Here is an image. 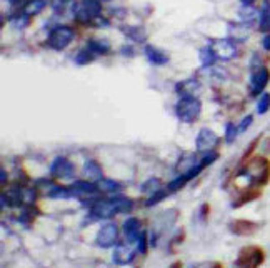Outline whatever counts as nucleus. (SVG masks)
<instances>
[{"label":"nucleus","mask_w":270,"mask_h":268,"mask_svg":"<svg viewBox=\"0 0 270 268\" xmlns=\"http://www.w3.org/2000/svg\"><path fill=\"white\" fill-rule=\"evenodd\" d=\"M200 62L203 67H212V65L215 63V60H217V57H215V53L212 52V49L207 45V47H203V49L200 50Z\"/></svg>","instance_id":"28"},{"label":"nucleus","mask_w":270,"mask_h":268,"mask_svg":"<svg viewBox=\"0 0 270 268\" xmlns=\"http://www.w3.org/2000/svg\"><path fill=\"white\" fill-rule=\"evenodd\" d=\"M145 57L148 58V62L154 65H165L170 60L165 52H162L160 49H157V47H154V45H145Z\"/></svg>","instance_id":"19"},{"label":"nucleus","mask_w":270,"mask_h":268,"mask_svg":"<svg viewBox=\"0 0 270 268\" xmlns=\"http://www.w3.org/2000/svg\"><path fill=\"white\" fill-rule=\"evenodd\" d=\"M112 198H113V202H115V205L118 208V213H127L134 208V202H132L130 198H127V196L115 195V196H112Z\"/></svg>","instance_id":"27"},{"label":"nucleus","mask_w":270,"mask_h":268,"mask_svg":"<svg viewBox=\"0 0 270 268\" xmlns=\"http://www.w3.org/2000/svg\"><path fill=\"white\" fill-rule=\"evenodd\" d=\"M260 139H262V135H259V137H255L254 140L250 142V145L245 148V152H244V155H242V158H240V166H244L245 163L249 162V158L252 157V153H254V150L257 148V145H259V142H260Z\"/></svg>","instance_id":"31"},{"label":"nucleus","mask_w":270,"mask_h":268,"mask_svg":"<svg viewBox=\"0 0 270 268\" xmlns=\"http://www.w3.org/2000/svg\"><path fill=\"white\" fill-rule=\"evenodd\" d=\"M250 30V25L249 23H230L229 25V37L230 40L233 42H244V40H247L249 37V32Z\"/></svg>","instance_id":"20"},{"label":"nucleus","mask_w":270,"mask_h":268,"mask_svg":"<svg viewBox=\"0 0 270 268\" xmlns=\"http://www.w3.org/2000/svg\"><path fill=\"white\" fill-rule=\"evenodd\" d=\"M262 225L257 223V222H252V220H244V218H238V220H232L229 223V230L232 231L233 235H238V237H250L257 233V231L260 230Z\"/></svg>","instance_id":"11"},{"label":"nucleus","mask_w":270,"mask_h":268,"mask_svg":"<svg viewBox=\"0 0 270 268\" xmlns=\"http://www.w3.org/2000/svg\"><path fill=\"white\" fill-rule=\"evenodd\" d=\"M237 133H238V127L235 123L229 122L225 125V140H227V144H232V142L235 140Z\"/></svg>","instance_id":"35"},{"label":"nucleus","mask_w":270,"mask_h":268,"mask_svg":"<svg viewBox=\"0 0 270 268\" xmlns=\"http://www.w3.org/2000/svg\"><path fill=\"white\" fill-rule=\"evenodd\" d=\"M208 47L215 53L217 60H232L237 55V47L230 39H215Z\"/></svg>","instance_id":"7"},{"label":"nucleus","mask_w":270,"mask_h":268,"mask_svg":"<svg viewBox=\"0 0 270 268\" xmlns=\"http://www.w3.org/2000/svg\"><path fill=\"white\" fill-rule=\"evenodd\" d=\"M83 177H85L88 182L97 183L104 178V174H102L100 165L95 162V160H87L85 165H83Z\"/></svg>","instance_id":"18"},{"label":"nucleus","mask_w":270,"mask_h":268,"mask_svg":"<svg viewBox=\"0 0 270 268\" xmlns=\"http://www.w3.org/2000/svg\"><path fill=\"white\" fill-rule=\"evenodd\" d=\"M122 230H124V235L127 238L129 243H135L139 242V238L142 235V230H140V220L139 218H134L130 217L124 222L122 225Z\"/></svg>","instance_id":"14"},{"label":"nucleus","mask_w":270,"mask_h":268,"mask_svg":"<svg viewBox=\"0 0 270 268\" xmlns=\"http://www.w3.org/2000/svg\"><path fill=\"white\" fill-rule=\"evenodd\" d=\"M260 195H262L260 188H257V187H249V188H245V190H242V192L238 193L237 198L232 202V207H233V208H240V207H244L245 204H249V202L257 200Z\"/></svg>","instance_id":"17"},{"label":"nucleus","mask_w":270,"mask_h":268,"mask_svg":"<svg viewBox=\"0 0 270 268\" xmlns=\"http://www.w3.org/2000/svg\"><path fill=\"white\" fill-rule=\"evenodd\" d=\"M259 30L262 34H270V0H263L259 12Z\"/></svg>","instance_id":"21"},{"label":"nucleus","mask_w":270,"mask_h":268,"mask_svg":"<svg viewBox=\"0 0 270 268\" xmlns=\"http://www.w3.org/2000/svg\"><path fill=\"white\" fill-rule=\"evenodd\" d=\"M94 58H95V53H92V52H90L87 47H85V49L80 50V52L75 55V63H77V65H88V63L94 62Z\"/></svg>","instance_id":"29"},{"label":"nucleus","mask_w":270,"mask_h":268,"mask_svg":"<svg viewBox=\"0 0 270 268\" xmlns=\"http://www.w3.org/2000/svg\"><path fill=\"white\" fill-rule=\"evenodd\" d=\"M190 268H194V266H190Z\"/></svg>","instance_id":"46"},{"label":"nucleus","mask_w":270,"mask_h":268,"mask_svg":"<svg viewBox=\"0 0 270 268\" xmlns=\"http://www.w3.org/2000/svg\"><path fill=\"white\" fill-rule=\"evenodd\" d=\"M19 2H22V0H9V4H10V5H17Z\"/></svg>","instance_id":"44"},{"label":"nucleus","mask_w":270,"mask_h":268,"mask_svg":"<svg viewBox=\"0 0 270 268\" xmlns=\"http://www.w3.org/2000/svg\"><path fill=\"white\" fill-rule=\"evenodd\" d=\"M134 258H135V252L127 245H117L115 250H113V261L120 266L130 265Z\"/></svg>","instance_id":"16"},{"label":"nucleus","mask_w":270,"mask_h":268,"mask_svg":"<svg viewBox=\"0 0 270 268\" xmlns=\"http://www.w3.org/2000/svg\"><path fill=\"white\" fill-rule=\"evenodd\" d=\"M45 7H47V0H27L22 7V14L27 17H34V15H39Z\"/></svg>","instance_id":"22"},{"label":"nucleus","mask_w":270,"mask_h":268,"mask_svg":"<svg viewBox=\"0 0 270 268\" xmlns=\"http://www.w3.org/2000/svg\"><path fill=\"white\" fill-rule=\"evenodd\" d=\"M268 82H270V70L267 67L260 65V67H254V69H252L250 83H249L252 97H259V95H262L263 90L267 88Z\"/></svg>","instance_id":"6"},{"label":"nucleus","mask_w":270,"mask_h":268,"mask_svg":"<svg viewBox=\"0 0 270 268\" xmlns=\"http://www.w3.org/2000/svg\"><path fill=\"white\" fill-rule=\"evenodd\" d=\"M97 187L100 192L105 193H118L122 190V185L115 180H110V178H102L100 182H97Z\"/></svg>","instance_id":"26"},{"label":"nucleus","mask_w":270,"mask_h":268,"mask_svg":"<svg viewBox=\"0 0 270 268\" xmlns=\"http://www.w3.org/2000/svg\"><path fill=\"white\" fill-rule=\"evenodd\" d=\"M120 52H122V55L125 57H134V49H132V45H124Z\"/></svg>","instance_id":"38"},{"label":"nucleus","mask_w":270,"mask_h":268,"mask_svg":"<svg viewBox=\"0 0 270 268\" xmlns=\"http://www.w3.org/2000/svg\"><path fill=\"white\" fill-rule=\"evenodd\" d=\"M265 263V252L259 245H247L240 248L235 260L237 268H260Z\"/></svg>","instance_id":"3"},{"label":"nucleus","mask_w":270,"mask_h":268,"mask_svg":"<svg viewBox=\"0 0 270 268\" xmlns=\"http://www.w3.org/2000/svg\"><path fill=\"white\" fill-rule=\"evenodd\" d=\"M170 268H182V263H180V261H175V263H173Z\"/></svg>","instance_id":"43"},{"label":"nucleus","mask_w":270,"mask_h":268,"mask_svg":"<svg viewBox=\"0 0 270 268\" xmlns=\"http://www.w3.org/2000/svg\"><path fill=\"white\" fill-rule=\"evenodd\" d=\"M120 30H122L125 37H129L132 42H139V44H142V42L147 40V32L143 30L142 27H122Z\"/></svg>","instance_id":"24"},{"label":"nucleus","mask_w":270,"mask_h":268,"mask_svg":"<svg viewBox=\"0 0 270 268\" xmlns=\"http://www.w3.org/2000/svg\"><path fill=\"white\" fill-rule=\"evenodd\" d=\"M252 122H254V117L252 115H245L244 118H242V122H240V125H238V132H245L250 125H252Z\"/></svg>","instance_id":"37"},{"label":"nucleus","mask_w":270,"mask_h":268,"mask_svg":"<svg viewBox=\"0 0 270 268\" xmlns=\"http://www.w3.org/2000/svg\"><path fill=\"white\" fill-rule=\"evenodd\" d=\"M170 195V192H169V190H157V192H155V193H152V195H150L148 196V200L145 202V207H154V205H157L159 204V202H162V200H164L165 198V196H169Z\"/></svg>","instance_id":"32"},{"label":"nucleus","mask_w":270,"mask_h":268,"mask_svg":"<svg viewBox=\"0 0 270 268\" xmlns=\"http://www.w3.org/2000/svg\"><path fill=\"white\" fill-rule=\"evenodd\" d=\"M262 47L265 49L267 52H270V34H267L265 37L262 39Z\"/></svg>","instance_id":"39"},{"label":"nucleus","mask_w":270,"mask_h":268,"mask_svg":"<svg viewBox=\"0 0 270 268\" xmlns=\"http://www.w3.org/2000/svg\"><path fill=\"white\" fill-rule=\"evenodd\" d=\"M50 175L58 180H70L75 175V166L65 157H57L50 165Z\"/></svg>","instance_id":"9"},{"label":"nucleus","mask_w":270,"mask_h":268,"mask_svg":"<svg viewBox=\"0 0 270 268\" xmlns=\"http://www.w3.org/2000/svg\"><path fill=\"white\" fill-rule=\"evenodd\" d=\"M74 37H75L74 28L67 25H58L50 32L49 39H47V45L53 50H64L72 44Z\"/></svg>","instance_id":"5"},{"label":"nucleus","mask_w":270,"mask_h":268,"mask_svg":"<svg viewBox=\"0 0 270 268\" xmlns=\"http://www.w3.org/2000/svg\"><path fill=\"white\" fill-rule=\"evenodd\" d=\"M202 90V83L197 79H187L178 82L175 85V92L180 97H197Z\"/></svg>","instance_id":"13"},{"label":"nucleus","mask_w":270,"mask_h":268,"mask_svg":"<svg viewBox=\"0 0 270 268\" xmlns=\"http://www.w3.org/2000/svg\"><path fill=\"white\" fill-rule=\"evenodd\" d=\"M70 190L74 196H90V195H95L97 192H100L97 183L88 182V180H75L70 185Z\"/></svg>","instance_id":"15"},{"label":"nucleus","mask_w":270,"mask_h":268,"mask_svg":"<svg viewBox=\"0 0 270 268\" xmlns=\"http://www.w3.org/2000/svg\"><path fill=\"white\" fill-rule=\"evenodd\" d=\"M255 17H257V12L252 5H244V7L240 9V19H242L244 23H249L250 25V23L255 20Z\"/></svg>","instance_id":"30"},{"label":"nucleus","mask_w":270,"mask_h":268,"mask_svg":"<svg viewBox=\"0 0 270 268\" xmlns=\"http://www.w3.org/2000/svg\"><path fill=\"white\" fill-rule=\"evenodd\" d=\"M238 175H245L250 180V187L260 188L270 182V160L265 157H254L238 170Z\"/></svg>","instance_id":"1"},{"label":"nucleus","mask_w":270,"mask_h":268,"mask_svg":"<svg viewBox=\"0 0 270 268\" xmlns=\"http://www.w3.org/2000/svg\"><path fill=\"white\" fill-rule=\"evenodd\" d=\"M244 5H254L255 4V0H240Z\"/></svg>","instance_id":"42"},{"label":"nucleus","mask_w":270,"mask_h":268,"mask_svg":"<svg viewBox=\"0 0 270 268\" xmlns=\"http://www.w3.org/2000/svg\"><path fill=\"white\" fill-rule=\"evenodd\" d=\"M50 9L58 15L67 14L70 9L75 7V0H49Z\"/></svg>","instance_id":"25"},{"label":"nucleus","mask_w":270,"mask_h":268,"mask_svg":"<svg viewBox=\"0 0 270 268\" xmlns=\"http://www.w3.org/2000/svg\"><path fill=\"white\" fill-rule=\"evenodd\" d=\"M212 268H224V266H222L220 263H214V265H212Z\"/></svg>","instance_id":"45"},{"label":"nucleus","mask_w":270,"mask_h":268,"mask_svg":"<svg viewBox=\"0 0 270 268\" xmlns=\"http://www.w3.org/2000/svg\"><path fill=\"white\" fill-rule=\"evenodd\" d=\"M0 177H2V185H5V183H7V172H5L4 169L0 170Z\"/></svg>","instance_id":"41"},{"label":"nucleus","mask_w":270,"mask_h":268,"mask_svg":"<svg viewBox=\"0 0 270 268\" xmlns=\"http://www.w3.org/2000/svg\"><path fill=\"white\" fill-rule=\"evenodd\" d=\"M217 144H219V137L208 128H202L199 132V135H197V139H195L197 152H205V153L212 152V148Z\"/></svg>","instance_id":"12"},{"label":"nucleus","mask_w":270,"mask_h":268,"mask_svg":"<svg viewBox=\"0 0 270 268\" xmlns=\"http://www.w3.org/2000/svg\"><path fill=\"white\" fill-rule=\"evenodd\" d=\"M102 14V5L99 0H82L74 7V17L80 23H92Z\"/></svg>","instance_id":"4"},{"label":"nucleus","mask_w":270,"mask_h":268,"mask_svg":"<svg viewBox=\"0 0 270 268\" xmlns=\"http://www.w3.org/2000/svg\"><path fill=\"white\" fill-rule=\"evenodd\" d=\"M117 213H118V208L113 198L97 200L90 207V218L94 220H107V218H112L113 215H117Z\"/></svg>","instance_id":"8"},{"label":"nucleus","mask_w":270,"mask_h":268,"mask_svg":"<svg viewBox=\"0 0 270 268\" xmlns=\"http://www.w3.org/2000/svg\"><path fill=\"white\" fill-rule=\"evenodd\" d=\"M208 212H210V207H208L207 204H203V205H202V212H200L203 220H205V217H207V213H208Z\"/></svg>","instance_id":"40"},{"label":"nucleus","mask_w":270,"mask_h":268,"mask_svg":"<svg viewBox=\"0 0 270 268\" xmlns=\"http://www.w3.org/2000/svg\"><path fill=\"white\" fill-rule=\"evenodd\" d=\"M117 240H118V227L115 223H105L104 227L99 230L95 243L102 248H112V247H115Z\"/></svg>","instance_id":"10"},{"label":"nucleus","mask_w":270,"mask_h":268,"mask_svg":"<svg viewBox=\"0 0 270 268\" xmlns=\"http://www.w3.org/2000/svg\"><path fill=\"white\" fill-rule=\"evenodd\" d=\"M87 49L95 53V55H105L110 52V44L107 40H99V39H90L87 42Z\"/></svg>","instance_id":"23"},{"label":"nucleus","mask_w":270,"mask_h":268,"mask_svg":"<svg viewBox=\"0 0 270 268\" xmlns=\"http://www.w3.org/2000/svg\"><path fill=\"white\" fill-rule=\"evenodd\" d=\"M270 110V93H262L259 102H257V112H259L260 115L267 114V112Z\"/></svg>","instance_id":"34"},{"label":"nucleus","mask_w":270,"mask_h":268,"mask_svg":"<svg viewBox=\"0 0 270 268\" xmlns=\"http://www.w3.org/2000/svg\"><path fill=\"white\" fill-rule=\"evenodd\" d=\"M175 114L180 122L194 123L202 114V102L197 97H180L175 105Z\"/></svg>","instance_id":"2"},{"label":"nucleus","mask_w":270,"mask_h":268,"mask_svg":"<svg viewBox=\"0 0 270 268\" xmlns=\"http://www.w3.org/2000/svg\"><path fill=\"white\" fill-rule=\"evenodd\" d=\"M137 248H139L140 253H147V248H148V235H147V231H142L139 242H137Z\"/></svg>","instance_id":"36"},{"label":"nucleus","mask_w":270,"mask_h":268,"mask_svg":"<svg viewBox=\"0 0 270 268\" xmlns=\"http://www.w3.org/2000/svg\"><path fill=\"white\" fill-rule=\"evenodd\" d=\"M160 180L159 178H148V180L145 183H142V192H145V193H155L157 190H160Z\"/></svg>","instance_id":"33"}]
</instances>
